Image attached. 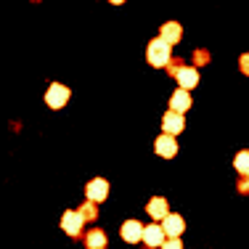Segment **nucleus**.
Returning a JSON list of instances; mask_svg holds the SVG:
<instances>
[{"mask_svg": "<svg viewBox=\"0 0 249 249\" xmlns=\"http://www.w3.org/2000/svg\"><path fill=\"white\" fill-rule=\"evenodd\" d=\"M146 61L157 69H167V64L173 61V45H167L162 37L151 40L149 48H146Z\"/></svg>", "mask_w": 249, "mask_h": 249, "instance_id": "f257e3e1", "label": "nucleus"}, {"mask_svg": "<svg viewBox=\"0 0 249 249\" xmlns=\"http://www.w3.org/2000/svg\"><path fill=\"white\" fill-rule=\"evenodd\" d=\"M67 101H69V88L53 82L48 88V93H45V104H48L51 109H61V106H67Z\"/></svg>", "mask_w": 249, "mask_h": 249, "instance_id": "f03ea898", "label": "nucleus"}, {"mask_svg": "<svg viewBox=\"0 0 249 249\" xmlns=\"http://www.w3.org/2000/svg\"><path fill=\"white\" fill-rule=\"evenodd\" d=\"M82 225H85V217L80 215V210H69L61 215V228L67 231L69 236H80Z\"/></svg>", "mask_w": 249, "mask_h": 249, "instance_id": "7ed1b4c3", "label": "nucleus"}, {"mask_svg": "<svg viewBox=\"0 0 249 249\" xmlns=\"http://www.w3.org/2000/svg\"><path fill=\"white\" fill-rule=\"evenodd\" d=\"M85 196H88V201L101 204V201L109 196V183H106L104 178H93V180L88 183V188H85Z\"/></svg>", "mask_w": 249, "mask_h": 249, "instance_id": "20e7f679", "label": "nucleus"}, {"mask_svg": "<svg viewBox=\"0 0 249 249\" xmlns=\"http://www.w3.org/2000/svg\"><path fill=\"white\" fill-rule=\"evenodd\" d=\"M162 231H164L167 239H180V233L186 231V220H183L180 215H175V212H170L162 220Z\"/></svg>", "mask_w": 249, "mask_h": 249, "instance_id": "39448f33", "label": "nucleus"}, {"mask_svg": "<svg viewBox=\"0 0 249 249\" xmlns=\"http://www.w3.org/2000/svg\"><path fill=\"white\" fill-rule=\"evenodd\" d=\"M143 228L146 225H141L138 220H124L120 228V236L127 244H138V241H143Z\"/></svg>", "mask_w": 249, "mask_h": 249, "instance_id": "423d86ee", "label": "nucleus"}, {"mask_svg": "<svg viewBox=\"0 0 249 249\" xmlns=\"http://www.w3.org/2000/svg\"><path fill=\"white\" fill-rule=\"evenodd\" d=\"M164 241H167V236H164L162 225L151 223V225H146V228H143V244L149 247V249H157V247H162Z\"/></svg>", "mask_w": 249, "mask_h": 249, "instance_id": "0eeeda50", "label": "nucleus"}, {"mask_svg": "<svg viewBox=\"0 0 249 249\" xmlns=\"http://www.w3.org/2000/svg\"><path fill=\"white\" fill-rule=\"evenodd\" d=\"M154 151L159 154V157H164V159H170V157H175L178 154V141L173 138V135H159L157 141H154Z\"/></svg>", "mask_w": 249, "mask_h": 249, "instance_id": "6e6552de", "label": "nucleus"}, {"mask_svg": "<svg viewBox=\"0 0 249 249\" xmlns=\"http://www.w3.org/2000/svg\"><path fill=\"white\" fill-rule=\"evenodd\" d=\"M186 127V122H183V114H175V111H167V114L162 117V133L164 135H175L180 133V130Z\"/></svg>", "mask_w": 249, "mask_h": 249, "instance_id": "1a4fd4ad", "label": "nucleus"}, {"mask_svg": "<svg viewBox=\"0 0 249 249\" xmlns=\"http://www.w3.org/2000/svg\"><path fill=\"white\" fill-rule=\"evenodd\" d=\"M178 85H180V90H191V88L199 85V72L196 67H183L180 72H178Z\"/></svg>", "mask_w": 249, "mask_h": 249, "instance_id": "9d476101", "label": "nucleus"}, {"mask_svg": "<svg viewBox=\"0 0 249 249\" xmlns=\"http://www.w3.org/2000/svg\"><path fill=\"white\" fill-rule=\"evenodd\" d=\"M191 109V96H188V90H178L173 93V98H170V111H175V114H186V111Z\"/></svg>", "mask_w": 249, "mask_h": 249, "instance_id": "9b49d317", "label": "nucleus"}, {"mask_svg": "<svg viewBox=\"0 0 249 249\" xmlns=\"http://www.w3.org/2000/svg\"><path fill=\"white\" fill-rule=\"evenodd\" d=\"M159 37L167 45H175V43H180V37H183V27L178 24V21H167V24H162V29H159Z\"/></svg>", "mask_w": 249, "mask_h": 249, "instance_id": "f8f14e48", "label": "nucleus"}, {"mask_svg": "<svg viewBox=\"0 0 249 249\" xmlns=\"http://www.w3.org/2000/svg\"><path fill=\"white\" fill-rule=\"evenodd\" d=\"M106 244H109V239H106V233L101 228H93L85 233V247L88 249H106Z\"/></svg>", "mask_w": 249, "mask_h": 249, "instance_id": "ddd939ff", "label": "nucleus"}, {"mask_svg": "<svg viewBox=\"0 0 249 249\" xmlns=\"http://www.w3.org/2000/svg\"><path fill=\"white\" fill-rule=\"evenodd\" d=\"M146 210H149V215L154 217V220H164V217L170 215L167 212V199H162V196H154Z\"/></svg>", "mask_w": 249, "mask_h": 249, "instance_id": "4468645a", "label": "nucleus"}, {"mask_svg": "<svg viewBox=\"0 0 249 249\" xmlns=\"http://www.w3.org/2000/svg\"><path fill=\"white\" fill-rule=\"evenodd\" d=\"M233 167L239 170L241 178H249V151H239L233 159Z\"/></svg>", "mask_w": 249, "mask_h": 249, "instance_id": "2eb2a0df", "label": "nucleus"}, {"mask_svg": "<svg viewBox=\"0 0 249 249\" xmlns=\"http://www.w3.org/2000/svg\"><path fill=\"white\" fill-rule=\"evenodd\" d=\"M96 201H85V204L80 207V215L85 217V220H96V215H98V210H96Z\"/></svg>", "mask_w": 249, "mask_h": 249, "instance_id": "dca6fc26", "label": "nucleus"}, {"mask_svg": "<svg viewBox=\"0 0 249 249\" xmlns=\"http://www.w3.org/2000/svg\"><path fill=\"white\" fill-rule=\"evenodd\" d=\"M194 61H196V67H204L207 61H210V53H207L204 48H199V51H194Z\"/></svg>", "mask_w": 249, "mask_h": 249, "instance_id": "f3484780", "label": "nucleus"}, {"mask_svg": "<svg viewBox=\"0 0 249 249\" xmlns=\"http://www.w3.org/2000/svg\"><path fill=\"white\" fill-rule=\"evenodd\" d=\"M183 67H186V64H183V61H180V58H173V61H170V64H167V72H170V74H173V77H178V72H180V69H183Z\"/></svg>", "mask_w": 249, "mask_h": 249, "instance_id": "a211bd4d", "label": "nucleus"}, {"mask_svg": "<svg viewBox=\"0 0 249 249\" xmlns=\"http://www.w3.org/2000/svg\"><path fill=\"white\" fill-rule=\"evenodd\" d=\"M159 249H183V244H180V239H167Z\"/></svg>", "mask_w": 249, "mask_h": 249, "instance_id": "6ab92c4d", "label": "nucleus"}, {"mask_svg": "<svg viewBox=\"0 0 249 249\" xmlns=\"http://www.w3.org/2000/svg\"><path fill=\"white\" fill-rule=\"evenodd\" d=\"M239 69H241V74H249V53H244L239 58Z\"/></svg>", "mask_w": 249, "mask_h": 249, "instance_id": "aec40b11", "label": "nucleus"}, {"mask_svg": "<svg viewBox=\"0 0 249 249\" xmlns=\"http://www.w3.org/2000/svg\"><path fill=\"white\" fill-rule=\"evenodd\" d=\"M239 191H241V194H249V178H241V183H239Z\"/></svg>", "mask_w": 249, "mask_h": 249, "instance_id": "412c9836", "label": "nucleus"}]
</instances>
